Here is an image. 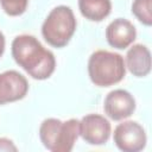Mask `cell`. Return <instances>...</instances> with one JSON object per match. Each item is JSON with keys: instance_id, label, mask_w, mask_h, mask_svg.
<instances>
[{"instance_id": "obj_15", "label": "cell", "mask_w": 152, "mask_h": 152, "mask_svg": "<svg viewBox=\"0 0 152 152\" xmlns=\"http://www.w3.org/2000/svg\"><path fill=\"white\" fill-rule=\"evenodd\" d=\"M5 44H6V42H5V36H4V33L0 31V57L4 55V51H5Z\"/></svg>"}, {"instance_id": "obj_11", "label": "cell", "mask_w": 152, "mask_h": 152, "mask_svg": "<svg viewBox=\"0 0 152 152\" xmlns=\"http://www.w3.org/2000/svg\"><path fill=\"white\" fill-rule=\"evenodd\" d=\"M81 14L90 21H102L112 11L110 0H78Z\"/></svg>"}, {"instance_id": "obj_4", "label": "cell", "mask_w": 152, "mask_h": 152, "mask_svg": "<svg viewBox=\"0 0 152 152\" xmlns=\"http://www.w3.org/2000/svg\"><path fill=\"white\" fill-rule=\"evenodd\" d=\"M77 21L69 6L59 5L51 10L42 25V34L52 48H64L76 31Z\"/></svg>"}, {"instance_id": "obj_3", "label": "cell", "mask_w": 152, "mask_h": 152, "mask_svg": "<svg viewBox=\"0 0 152 152\" xmlns=\"http://www.w3.org/2000/svg\"><path fill=\"white\" fill-rule=\"evenodd\" d=\"M88 75L97 87L114 86L125 78L126 65L124 57L116 52L97 50L89 57Z\"/></svg>"}, {"instance_id": "obj_5", "label": "cell", "mask_w": 152, "mask_h": 152, "mask_svg": "<svg viewBox=\"0 0 152 152\" xmlns=\"http://www.w3.org/2000/svg\"><path fill=\"white\" fill-rule=\"evenodd\" d=\"M113 140L116 147L124 152H138L146 146L147 137L140 124L127 120L115 127Z\"/></svg>"}, {"instance_id": "obj_10", "label": "cell", "mask_w": 152, "mask_h": 152, "mask_svg": "<svg viewBox=\"0 0 152 152\" xmlns=\"http://www.w3.org/2000/svg\"><path fill=\"white\" fill-rule=\"evenodd\" d=\"M125 65L135 77H145L151 72V52L144 44H134L126 53Z\"/></svg>"}, {"instance_id": "obj_1", "label": "cell", "mask_w": 152, "mask_h": 152, "mask_svg": "<svg viewBox=\"0 0 152 152\" xmlns=\"http://www.w3.org/2000/svg\"><path fill=\"white\" fill-rule=\"evenodd\" d=\"M11 51L15 63L34 80H46L56 69L53 53L45 49L34 36H17L12 42Z\"/></svg>"}, {"instance_id": "obj_12", "label": "cell", "mask_w": 152, "mask_h": 152, "mask_svg": "<svg viewBox=\"0 0 152 152\" xmlns=\"http://www.w3.org/2000/svg\"><path fill=\"white\" fill-rule=\"evenodd\" d=\"M132 13L146 26L152 25V0H134L132 2Z\"/></svg>"}, {"instance_id": "obj_6", "label": "cell", "mask_w": 152, "mask_h": 152, "mask_svg": "<svg viewBox=\"0 0 152 152\" xmlns=\"http://www.w3.org/2000/svg\"><path fill=\"white\" fill-rule=\"evenodd\" d=\"M110 133V122L100 114H87L80 121V135L90 145L106 144Z\"/></svg>"}, {"instance_id": "obj_7", "label": "cell", "mask_w": 152, "mask_h": 152, "mask_svg": "<svg viewBox=\"0 0 152 152\" xmlns=\"http://www.w3.org/2000/svg\"><path fill=\"white\" fill-rule=\"evenodd\" d=\"M135 106L133 95L125 89H114L109 91L103 102L106 115L114 121H121L129 118L134 113Z\"/></svg>"}, {"instance_id": "obj_14", "label": "cell", "mask_w": 152, "mask_h": 152, "mask_svg": "<svg viewBox=\"0 0 152 152\" xmlns=\"http://www.w3.org/2000/svg\"><path fill=\"white\" fill-rule=\"evenodd\" d=\"M0 151H6V152H15L18 151V147L14 145V142L8 139V138H0Z\"/></svg>"}, {"instance_id": "obj_9", "label": "cell", "mask_w": 152, "mask_h": 152, "mask_svg": "<svg viewBox=\"0 0 152 152\" xmlns=\"http://www.w3.org/2000/svg\"><path fill=\"white\" fill-rule=\"evenodd\" d=\"M137 38L135 26L127 19L116 18L106 28V39L108 44L119 50L127 49Z\"/></svg>"}, {"instance_id": "obj_13", "label": "cell", "mask_w": 152, "mask_h": 152, "mask_svg": "<svg viewBox=\"0 0 152 152\" xmlns=\"http://www.w3.org/2000/svg\"><path fill=\"white\" fill-rule=\"evenodd\" d=\"M28 1L30 0H0V5L7 15L18 17L26 11Z\"/></svg>"}, {"instance_id": "obj_2", "label": "cell", "mask_w": 152, "mask_h": 152, "mask_svg": "<svg viewBox=\"0 0 152 152\" xmlns=\"http://www.w3.org/2000/svg\"><path fill=\"white\" fill-rule=\"evenodd\" d=\"M80 137V121L69 119L62 121L56 118L45 119L39 127V139L51 152H70Z\"/></svg>"}, {"instance_id": "obj_8", "label": "cell", "mask_w": 152, "mask_h": 152, "mask_svg": "<svg viewBox=\"0 0 152 152\" xmlns=\"http://www.w3.org/2000/svg\"><path fill=\"white\" fill-rule=\"evenodd\" d=\"M28 82L17 70H7L0 74V104L19 101L26 96Z\"/></svg>"}]
</instances>
